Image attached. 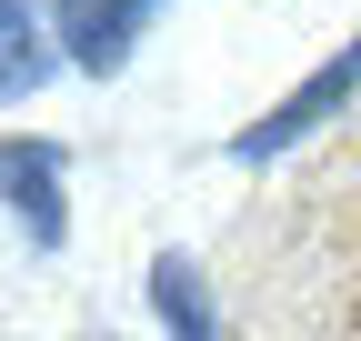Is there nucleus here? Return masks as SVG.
I'll return each instance as SVG.
<instances>
[{
	"label": "nucleus",
	"instance_id": "7",
	"mask_svg": "<svg viewBox=\"0 0 361 341\" xmlns=\"http://www.w3.org/2000/svg\"><path fill=\"white\" fill-rule=\"evenodd\" d=\"M90 341H111V331H90Z\"/></svg>",
	"mask_w": 361,
	"mask_h": 341
},
{
	"label": "nucleus",
	"instance_id": "3",
	"mask_svg": "<svg viewBox=\"0 0 361 341\" xmlns=\"http://www.w3.org/2000/svg\"><path fill=\"white\" fill-rule=\"evenodd\" d=\"M0 211L20 221L30 251H61L71 241V151L30 141V131H0Z\"/></svg>",
	"mask_w": 361,
	"mask_h": 341
},
{
	"label": "nucleus",
	"instance_id": "4",
	"mask_svg": "<svg viewBox=\"0 0 361 341\" xmlns=\"http://www.w3.org/2000/svg\"><path fill=\"white\" fill-rule=\"evenodd\" d=\"M151 11H161V0H51V40H61V61H71V70L111 80L130 51H141Z\"/></svg>",
	"mask_w": 361,
	"mask_h": 341
},
{
	"label": "nucleus",
	"instance_id": "6",
	"mask_svg": "<svg viewBox=\"0 0 361 341\" xmlns=\"http://www.w3.org/2000/svg\"><path fill=\"white\" fill-rule=\"evenodd\" d=\"M51 70H61V40L40 30V11L30 0H0V101H30Z\"/></svg>",
	"mask_w": 361,
	"mask_h": 341
},
{
	"label": "nucleus",
	"instance_id": "1",
	"mask_svg": "<svg viewBox=\"0 0 361 341\" xmlns=\"http://www.w3.org/2000/svg\"><path fill=\"white\" fill-rule=\"evenodd\" d=\"M251 341H361V131H331L281 201L241 221Z\"/></svg>",
	"mask_w": 361,
	"mask_h": 341
},
{
	"label": "nucleus",
	"instance_id": "5",
	"mask_svg": "<svg viewBox=\"0 0 361 341\" xmlns=\"http://www.w3.org/2000/svg\"><path fill=\"white\" fill-rule=\"evenodd\" d=\"M151 311H161L171 341H241L231 311H221V291H211V271L191 261V251H161L151 261Z\"/></svg>",
	"mask_w": 361,
	"mask_h": 341
},
{
	"label": "nucleus",
	"instance_id": "2",
	"mask_svg": "<svg viewBox=\"0 0 361 341\" xmlns=\"http://www.w3.org/2000/svg\"><path fill=\"white\" fill-rule=\"evenodd\" d=\"M351 101H361V40H341V51H331L322 70H301L291 91H281V101H271V111L251 120V131H231V161H241V170H271V161H291L301 141H322V131H331V120H341Z\"/></svg>",
	"mask_w": 361,
	"mask_h": 341
}]
</instances>
